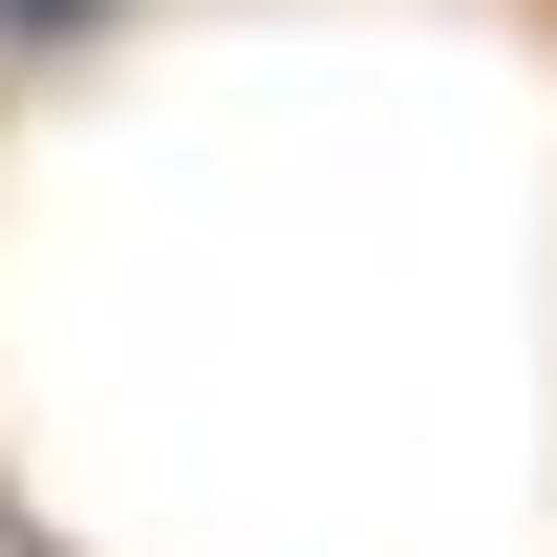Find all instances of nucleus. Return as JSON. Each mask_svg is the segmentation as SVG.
Listing matches in <instances>:
<instances>
[{
    "label": "nucleus",
    "mask_w": 557,
    "mask_h": 557,
    "mask_svg": "<svg viewBox=\"0 0 557 557\" xmlns=\"http://www.w3.org/2000/svg\"><path fill=\"white\" fill-rule=\"evenodd\" d=\"M0 22H86V0H0Z\"/></svg>",
    "instance_id": "1"
}]
</instances>
